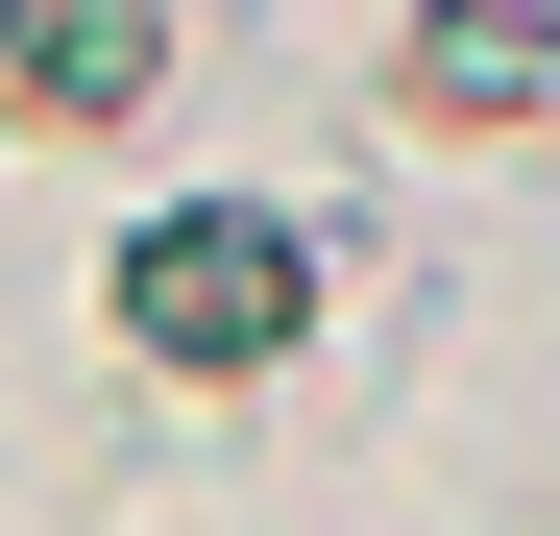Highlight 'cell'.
<instances>
[{
  "instance_id": "obj_1",
  "label": "cell",
  "mask_w": 560,
  "mask_h": 536,
  "mask_svg": "<svg viewBox=\"0 0 560 536\" xmlns=\"http://www.w3.org/2000/svg\"><path fill=\"white\" fill-rule=\"evenodd\" d=\"M147 317H196V341H268V244H147Z\"/></svg>"
}]
</instances>
